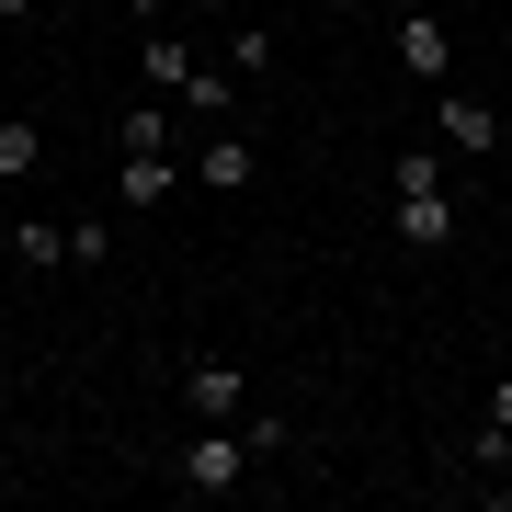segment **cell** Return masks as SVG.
<instances>
[{"mask_svg":"<svg viewBox=\"0 0 512 512\" xmlns=\"http://www.w3.org/2000/svg\"><path fill=\"white\" fill-rule=\"evenodd\" d=\"M444 160H456L444 137H410L399 160H387V183H399V205H387L399 251H444V239H456V194H444Z\"/></svg>","mask_w":512,"mask_h":512,"instance_id":"cell-1","label":"cell"},{"mask_svg":"<svg viewBox=\"0 0 512 512\" xmlns=\"http://www.w3.org/2000/svg\"><path fill=\"white\" fill-rule=\"evenodd\" d=\"M239 421H194V444L171 456V490H194V501H217V490H239Z\"/></svg>","mask_w":512,"mask_h":512,"instance_id":"cell-2","label":"cell"},{"mask_svg":"<svg viewBox=\"0 0 512 512\" xmlns=\"http://www.w3.org/2000/svg\"><path fill=\"white\" fill-rule=\"evenodd\" d=\"M433 137L456 148V160H490V148H501V114L478 103V92H456V80H433Z\"/></svg>","mask_w":512,"mask_h":512,"instance_id":"cell-3","label":"cell"},{"mask_svg":"<svg viewBox=\"0 0 512 512\" xmlns=\"http://www.w3.org/2000/svg\"><path fill=\"white\" fill-rule=\"evenodd\" d=\"M387 46H399V69L421 80V92H433V80H456V35H444V23L421 12V0H410V23H399V35H387Z\"/></svg>","mask_w":512,"mask_h":512,"instance_id":"cell-4","label":"cell"},{"mask_svg":"<svg viewBox=\"0 0 512 512\" xmlns=\"http://www.w3.org/2000/svg\"><path fill=\"white\" fill-rule=\"evenodd\" d=\"M194 183H205V194H251V183H262V148L239 137V126H217V137L194 148Z\"/></svg>","mask_w":512,"mask_h":512,"instance_id":"cell-5","label":"cell"},{"mask_svg":"<svg viewBox=\"0 0 512 512\" xmlns=\"http://www.w3.org/2000/svg\"><path fill=\"white\" fill-rule=\"evenodd\" d=\"M183 410L194 421H239V365H228V353H194V365H183Z\"/></svg>","mask_w":512,"mask_h":512,"instance_id":"cell-6","label":"cell"},{"mask_svg":"<svg viewBox=\"0 0 512 512\" xmlns=\"http://www.w3.org/2000/svg\"><path fill=\"white\" fill-rule=\"evenodd\" d=\"M171 183H183L171 148H126V160H114V205H171Z\"/></svg>","mask_w":512,"mask_h":512,"instance_id":"cell-7","label":"cell"},{"mask_svg":"<svg viewBox=\"0 0 512 512\" xmlns=\"http://www.w3.org/2000/svg\"><path fill=\"white\" fill-rule=\"evenodd\" d=\"M35 160H46V126L35 114H0V183H35Z\"/></svg>","mask_w":512,"mask_h":512,"instance_id":"cell-8","label":"cell"},{"mask_svg":"<svg viewBox=\"0 0 512 512\" xmlns=\"http://www.w3.org/2000/svg\"><path fill=\"white\" fill-rule=\"evenodd\" d=\"M171 92H148L137 114H114V160H126V148H171V126H183V114H160Z\"/></svg>","mask_w":512,"mask_h":512,"instance_id":"cell-9","label":"cell"},{"mask_svg":"<svg viewBox=\"0 0 512 512\" xmlns=\"http://www.w3.org/2000/svg\"><path fill=\"white\" fill-rule=\"evenodd\" d=\"M205 69V57L183 46V35H148V92H171V103H183V80Z\"/></svg>","mask_w":512,"mask_h":512,"instance_id":"cell-10","label":"cell"},{"mask_svg":"<svg viewBox=\"0 0 512 512\" xmlns=\"http://www.w3.org/2000/svg\"><path fill=\"white\" fill-rule=\"evenodd\" d=\"M12 262H35V274L69 262V228H57V217H12Z\"/></svg>","mask_w":512,"mask_h":512,"instance_id":"cell-11","label":"cell"},{"mask_svg":"<svg viewBox=\"0 0 512 512\" xmlns=\"http://www.w3.org/2000/svg\"><path fill=\"white\" fill-rule=\"evenodd\" d=\"M228 103H239V69H194L183 80V114H228Z\"/></svg>","mask_w":512,"mask_h":512,"instance_id":"cell-12","label":"cell"},{"mask_svg":"<svg viewBox=\"0 0 512 512\" xmlns=\"http://www.w3.org/2000/svg\"><path fill=\"white\" fill-rule=\"evenodd\" d=\"M228 69H239V80H274V35H262V23H239V35H228Z\"/></svg>","mask_w":512,"mask_h":512,"instance_id":"cell-13","label":"cell"},{"mask_svg":"<svg viewBox=\"0 0 512 512\" xmlns=\"http://www.w3.org/2000/svg\"><path fill=\"white\" fill-rule=\"evenodd\" d=\"M69 262H80V274H103V262H114V228H103V217H69Z\"/></svg>","mask_w":512,"mask_h":512,"instance_id":"cell-14","label":"cell"},{"mask_svg":"<svg viewBox=\"0 0 512 512\" xmlns=\"http://www.w3.org/2000/svg\"><path fill=\"white\" fill-rule=\"evenodd\" d=\"M239 444H251V456H285V444H296V433H285V421H274V410H239Z\"/></svg>","mask_w":512,"mask_h":512,"instance_id":"cell-15","label":"cell"},{"mask_svg":"<svg viewBox=\"0 0 512 512\" xmlns=\"http://www.w3.org/2000/svg\"><path fill=\"white\" fill-rule=\"evenodd\" d=\"M490 433H512V376H501V387H490Z\"/></svg>","mask_w":512,"mask_h":512,"instance_id":"cell-16","label":"cell"},{"mask_svg":"<svg viewBox=\"0 0 512 512\" xmlns=\"http://www.w3.org/2000/svg\"><path fill=\"white\" fill-rule=\"evenodd\" d=\"M126 12H137V23H171V0H126Z\"/></svg>","mask_w":512,"mask_h":512,"instance_id":"cell-17","label":"cell"},{"mask_svg":"<svg viewBox=\"0 0 512 512\" xmlns=\"http://www.w3.org/2000/svg\"><path fill=\"white\" fill-rule=\"evenodd\" d=\"M23 12H46V0H0V23H23Z\"/></svg>","mask_w":512,"mask_h":512,"instance_id":"cell-18","label":"cell"},{"mask_svg":"<svg viewBox=\"0 0 512 512\" xmlns=\"http://www.w3.org/2000/svg\"><path fill=\"white\" fill-rule=\"evenodd\" d=\"M46 12H57V23H80V12H92V0H46Z\"/></svg>","mask_w":512,"mask_h":512,"instance_id":"cell-19","label":"cell"},{"mask_svg":"<svg viewBox=\"0 0 512 512\" xmlns=\"http://www.w3.org/2000/svg\"><path fill=\"white\" fill-rule=\"evenodd\" d=\"M330 12H376V0H330Z\"/></svg>","mask_w":512,"mask_h":512,"instance_id":"cell-20","label":"cell"}]
</instances>
